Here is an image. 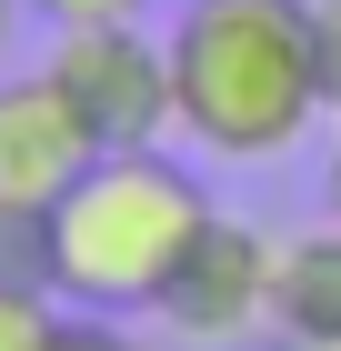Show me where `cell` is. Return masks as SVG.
<instances>
[{"mask_svg":"<svg viewBox=\"0 0 341 351\" xmlns=\"http://www.w3.org/2000/svg\"><path fill=\"white\" fill-rule=\"evenodd\" d=\"M71 351H131V341H121L110 322H91V311H80V322H71Z\"/></svg>","mask_w":341,"mask_h":351,"instance_id":"30bf717a","label":"cell"},{"mask_svg":"<svg viewBox=\"0 0 341 351\" xmlns=\"http://www.w3.org/2000/svg\"><path fill=\"white\" fill-rule=\"evenodd\" d=\"M211 221L221 211H211L191 161H171V151H101L51 211L30 221V271L71 311H91V322L161 311Z\"/></svg>","mask_w":341,"mask_h":351,"instance_id":"6da1fadb","label":"cell"},{"mask_svg":"<svg viewBox=\"0 0 341 351\" xmlns=\"http://www.w3.org/2000/svg\"><path fill=\"white\" fill-rule=\"evenodd\" d=\"M71 301L40 281V271H10L0 261V351H71Z\"/></svg>","mask_w":341,"mask_h":351,"instance_id":"52a82bcc","label":"cell"},{"mask_svg":"<svg viewBox=\"0 0 341 351\" xmlns=\"http://www.w3.org/2000/svg\"><path fill=\"white\" fill-rule=\"evenodd\" d=\"M271 331L291 351H331L341 341V221L271 241Z\"/></svg>","mask_w":341,"mask_h":351,"instance_id":"8992f818","label":"cell"},{"mask_svg":"<svg viewBox=\"0 0 341 351\" xmlns=\"http://www.w3.org/2000/svg\"><path fill=\"white\" fill-rule=\"evenodd\" d=\"M311 51H321V101L341 110V0H311Z\"/></svg>","mask_w":341,"mask_h":351,"instance_id":"9c48e42d","label":"cell"},{"mask_svg":"<svg viewBox=\"0 0 341 351\" xmlns=\"http://www.w3.org/2000/svg\"><path fill=\"white\" fill-rule=\"evenodd\" d=\"M161 51H171V121L211 161H281L331 110L311 0H181Z\"/></svg>","mask_w":341,"mask_h":351,"instance_id":"7a4b0ae2","label":"cell"},{"mask_svg":"<svg viewBox=\"0 0 341 351\" xmlns=\"http://www.w3.org/2000/svg\"><path fill=\"white\" fill-rule=\"evenodd\" d=\"M161 322L181 331V341H201V351H241L251 331H271V231L211 221L201 251L171 281V301H161Z\"/></svg>","mask_w":341,"mask_h":351,"instance_id":"5b68a950","label":"cell"},{"mask_svg":"<svg viewBox=\"0 0 341 351\" xmlns=\"http://www.w3.org/2000/svg\"><path fill=\"white\" fill-rule=\"evenodd\" d=\"M10 30H21V0H0V60H10Z\"/></svg>","mask_w":341,"mask_h":351,"instance_id":"7c38bea8","label":"cell"},{"mask_svg":"<svg viewBox=\"0 0 341 351\" xmlns=\"http://www.w3.org/2000/svg\"><path fill=\"white\" fill-rule=\"evenodd\" d=\"M91 161L101 141L80 131L51 71H0V221H40Z\"/></svg>","mask_w":341,"mask_h":351,"instance_id":"277c9868","label":"cell"},{"mask_svg":"<svg viewBox=\"0 0 341 351\" xmlns=\"http://www.w3.org/2000/svg\"><path fill=\"white\" fill-rule=\"evenodd\" d=\"M331 351H341V341H331Z\"/></svg>","mask_w":341,"mask_h":351,"instance_id":"4fadbf2b","label":"cell"},{"mask_svg":"<svg viewBox=\"0 0 341 351\" xmlns=\"http://www.w3.org/2000/svg\"><path fill=\"white\" fill-rule=\"evenodd\" d=\"M40 71L60 81V101L80 110V131L101 141V151H161V141L181 131V121H171V51H161L141 21L60 30Z\"/></svg>","mask_w":341,"mask_h":351,"instance_id":"3957f363","label":"cell"},{"mask_svg":"<svg viewBox=\"0 0 341 351\" xmlns=\"http://www.w3.org/2000/svg\"><path fill=\"white\" fill-rule=\"evenodd\" d=\"M321 221H341V141H331V161H321Z\"/></svg>","mask_w":341,"mask_h":351,"instance_id":"8fae6325","label":"cell"},{"mask_svg":"<svg viewBox=\"0 0 341 351\" xmlns=\"http://www.w3.org/2000/svg\"><path fill=\"white\" fill-rule=\"evenodd\" d=\"M51 30H101V21H141L151 0H30Z\"/></svg>","mask_w":341,"mask_h":351,"instance_id":"ba28073f","label":"cell"}]
</instances>
